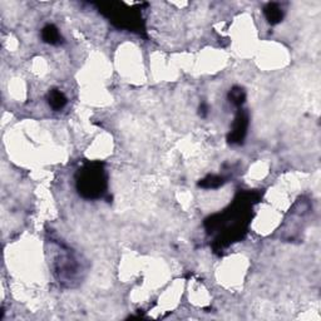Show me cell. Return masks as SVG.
I'll return each mask as SVG.
<instances>
[{
    "label": "cell",
    "mask_w": 321,
    "mask_h": 321,
    "mask_svg": "<svg viewBox=\"0 0 321 321\" xmlns=\"http://www.w3.org/2000/svg\"><path fill=\"white\" fill-rule=\"evenodd\" d=\"M107 178L99 163H89L79 170L77 176V190L84 198H98L106 191Z\"/></svg>",
    "instance_id": "cell-1"
},
{
    "label": "cell",
    "mask_w": 321,
    "mask_h": 321,
    "mask_svg": "<svg viewBox=\"0 0 321 321\" xmlns=\"http://www.w3.org/2000/svg\"><path fill=\"white\" fill-rule=\"evenodd\" d=\"M247 126H249L247 114L240 113L235 120L231 133L228 135V142L232 144H241L245 139V135H246Z\"/></svg>",
    "instance_id": "cell-2"
},
{
    "label": "cell",
    "mask_w": 321,
    "mask_h": 321,
    "mask_svg": "<svg viewBox=\"0 0 321 321\" xmlns=\"http://www.w3.org/2000/svg\"><path fill=\"white\" fill-rule=\"evenodd\" d=\"M263 14H265L266 19H267V21L271 25H275L277 24V23H280L282 16H284L281 8H280L276 3L267 4V5L263 8Z\"/></svg>",
    "instance_id": "cell-3"
},
{
    "label": "cell",
    "mask_w": 321,
    "mask_h": 321,
    "mask_svg": "<svg viewBox=\"0 0 321 321\" xmlns=\"http://www.w3.org/2000/svg\"><path fill=\"white\" fill-rule=\"evenodd\" d=\"M42 38L45 43L52 45H57L62 42L61 33H59L58 28L54 27L53 24H48L47 27L43 28Z\"/></svg>",
    "instance_id": "cell-4"
},
{
    "label": "cell",
    "mask_w": 321,
    "mask_h": 321,
    "mask_svg": "<svg viewBox=\"0 0 321 321\" xmlns=\"http://www.w3.org/2000/svg\"><path fill=\"white\" fill-rule=\"evenodd\" d=\"M48 102L49 106H51L54 111H61L66 104V97L62 93L61 90L53 89L51 93H49Z\"/></svg>",
    "instance_id": "cell-5"
},
{
    "label": "cell",
    "mask_w": 321,
    "mask_h": 321,
    "mask_svg": "<svg viewBox=\"0 0 321 321\" xmlns=\"http://www.w3.org/2000/svg\"><path fill=\"white\" fill-rule=\"evenodd\" d=\"M228 97H230V102L234 103L235 106H241V104L245 102V98H246L245 92L240 87L232 88V90L230 92Z\"/></svg>",
    "instance_id": "cell-6"
},
{
    "label": "cell",
    "mask_w": 321,
    "mask_h": 321,
    "mask_svg": "<svg viewBox=\"0 0 321 321\" xmlns=\"http://www.w3.org/2000/svg\"><path fill=\"white\" fill-rule=\"evenodd\" d=\"M221 185H222V178L216 177V176H211L207 180H203L199 183V186L206 187V189H215V187L221 186Z\"/></svg>",
    "instance_id": "cell-7"
},
{
    "label": "cell",
    "mask_w": 321,
    "mask_h": 321,
    "mask_svg": "<svg viewBox=\"0 0 321 321\" xmlns=\"http://www.w3.org/2000/svg\"><path fill=\"white\" fill-rule=\"evenodd\" d=\"M199 114H201L202 117H204V116L207 114V106H206V104H202V106L199 107Z\"/></svg>",
    "instance_id": "cell-8"
}]
</instances>
